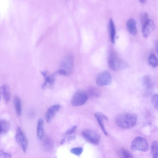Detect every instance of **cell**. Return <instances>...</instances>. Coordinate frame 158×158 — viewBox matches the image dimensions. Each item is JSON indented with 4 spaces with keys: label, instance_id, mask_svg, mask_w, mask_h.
<instances>
[{
    "label": "cell",
    "instance_id": "obj_30",
    "mask_svg": "<svg viewBox=\"0 0 158 158\" xmlns=\"http://www.w3.org/2000/svg\"><path fill=\"white\" fill-rule=\"evenodd\" d=\"M45 144L47 147L50 148L52 145V141L49 139H47L45 141Z\"/></svg>",
    "mask_w": 158,
    "mask_h": 158
},
{
    "label": "cell",
    "instance_id": "obj_8",
    "mask_svg": "<svg viewBox=\"0 0 158 158\" xmlns=\"http://www.w3.org/2000/svg\"><path fill=\"white\" fill-rule=\"evenodd\" d=\"M82 135L88 141L93 144H97L99 143L100 136L94 131L89 129H85L82 132Z\"/></svg>",
    "mask_w": 158,
    "mask_h": 158
},
{
    "label": "cell",
    "instance_id": "obj_6",
    "mask_svg": "<svg viewBox=\"0 0 158 158\" xmlns=\"http://www.w3.org/2000/svg\"><path fill=\"white\" fill-rule=\"evenodd\" d=\"M15 139L23 151L26 152L27 148L28 141L25 135L20 127H18L17 129Z\"/></svg>",
    "mask_w": 158,
    "mask_h": 158
},
{
    "label": "cell",
    "instance_id": "obj_1",
    "mask_svg": "<svg viewBox=\"0 0 158 158\" xmlns=\"http://www.w3.org/2000/svg\"><path fill=\"white\" fill-rule=\"evenodd\" d=\"M137 116L135 114L123 113L118 115L115 119L117 125L123 129H130L134 127L137 123Z\"/></svg>",
    "mask_w": 158,
    "mask_h": 158
},
{
    "label": "cell",
    "instance_id": "obj_23",
    "mask_svg": "<svg viewBox=\"0 0 158 158\" xmlns=\"http://www.w3.org/2000/svg\"><path fill=\"white\" fill-rule=\"evenodd\" d=\"M149 64L152 67L156 68L158 66V59L153 54L150 55L148 58Z\"/></svg>",
    "mask_w": 158,
    "mask_h": 158
},
{
    "label": "cell",
    "instance_id": "obj_19",
    "mask_svg": "<svg viewBox=\"0 0 158 158\" xmlns=\"http://www.w3.org/2000/svg\"><path fill=\"white\" fill-rule=\"evenodd\" d=\"M14 104L17 115L20 116L21 113V101L20 98L17 96L14 99Z\"/></svg>",
    "mask_w": 158,
    "mask_h": 158
},
{
    "label": "cell",
    "instance_id": "obj_3",
    "mask_svg": "<svg viewBox=\"0 0 158 158\" xmlns=\"http://www.w3.org/2000/svg\"><path fill=\"white\" fill-rule=\"evenodd\" d=\"M88 98V95L86 92L81 89H78L73 95L71 104L75 106H82L86 102Z\"/></svg>",
    "mask_w": 158,
    "mask_h": 158
},
{
    "label": "cell",
    "instance_id": "obj_18",
    "mask_svg": "<svg viewBox=\"0 0 158 158\" xmlns=\"http://www.w3.org/2000/svg\"><path fill=\"white\" fill-rule=\"evenodd\" d=\"M10 127L9 122L5 119L0 120V132L1 134H6L9 131Z\"/></svg>",
    "mask_w": 158,
    "mask_h": 158
},
{
    "label": "cell",
    "instance_id": "obj_4",
    "mask_svg": "<svg viewBox=\"0 0 158 158\" xmlns=\"http://www.w3.org/2000/svg\"><path fill=\"white\" fill-rule=\"evenodd\" d=\"M149 148V144L147 139L140 136L135 138L131 144V148L134 151L146 152L148 150Z\"/></svg>",
    "mask_w": 158,
    "mask_h": 158
},
{
    "label": "cell",
    "instance_id": "obj_10",
    "mask_svg": "<svg viewBox=\"0 0 158 158\" xmlns=\"http://www.w3.org/2000/svg\"><path fill=\"white\" fill-rule=\"evenodd\" d=\"M60 108V105L57 104L51 106L48 109L45 115V119L47 123H49L51 122L55 114Z\"/></svg>",
    "mask_w": 158,
    "mask_h": 158
},
{
    "label": "cell",
    "instance_id": "obj_25",
    "mask_svg": "<svg viewBox=\"0 0 158 158\" xmlns=\"http://www.w3.org/2000/svg\"><path fill=\"white\" fill-rule=\"evenodd\" d=\"M83 150L82 148L80 147H77L71 149L70 152L72 153L76 156H79L81 154Z\"/></svg>",
    "mask_w": 158,
    "mask_h": 158
},
{
    "label": "cell",
    "instance_id": "obj_32",
    "mask_svg": "<svg viewBox=\"0 0 158 158\" xmlns=\"http://www.w3.org/2000/svg\"><path fill=\"white\" fill-rule=\"evenodd\" d=\"M139 1L142 3H143L145 2H146V1L144 0H140Z\"/></svg>",
    "mask_w": 158,
    "mask_h": 158
},
{
    "label": "cell",
    "instance_id": "obj_17",
    "mask_svg": "<svg viewBox=\"0 0 158 158\" xmlns=\"http://www.w3.org/2000/svg\"><path fill=\"white\" fill-rule=\"evenodd\" d=\"M109 29L111 41L112 43H114L115 42L116 31L114 22L111 19L109 21Z\"/></svg>",
    "mask_w": 158,
    "mask_h": 158
},
{
    "label": "cell",
    "instance_id": "obj_15",
    "mask_svg": "<svg viewBox=\"0 0 158 158\" xmlns=\"http://www.w3.org/2000/svg\"><path fill=\"white\" fill-rule=\"evenodd\" d=\"M44 122L43 120L40 118L38 119L37 125V136L39 140L42 139L44 135Z\"/></svg>",
    "mask_w": 158,
    "mask_h": 158
},
{
    "label": "cell",
    "instance_id": "obj_31",
    "mask_svg": "<svg viewBox=\"0 0 158 158\" xmlns=\"http://www.w3.org/2000/svg\"><path fill=\"white\" fill-rule=\"evenodd\" d=\"M155 45L156 51L158 54V41H156L155 42Z\"/></svg>",
    "mask_w": 158,
    "mask_h": 158
},
{
    "label": "cell",
    "instance_id": "obj_14",
    "mask_svg": "<svg viewBox=\"0 0 158 158\" xmlns=\"http://www.w3.org/2000/svg\"><path fill=\"white\" fill-rule=\"evenodd\" d=\"M126 27L128 32L132 35H135L137 32L136 22L132 18L128 19L126 22Z\"/></svg>",
    "mask_w": 158,
    "mask_h": 158
},
{
    "label": "cell",
    "instance_id": "obj_12",
    "mask_svg": "<svg viewBox=\"0 0 158 158\" xmlns=\"http://www.w3.org/2000/svg\"><path fill=\"white\" fill-rule=\"evenodd\" d=\"M94 115L104 134L106 135H107V133L105 127L103 120H108V118L104 114L101 112L95 113Z\"/></svg>",
    "mask_w": 158,
    "mask_h": 158
},
{
    "label": "cell",
    "instance_id": "obj_22",
    "mask_svg": "<svg viewBox=\"0 0 158 158\" xmlns=\"http://www.w3.org/2000/svg\"><path fill=\"white\" fill-rule=\"evenodd\" d=\"M151 152L153 158H158V141L154 140L151 145Z\"/></svg>",
    "mask_w": 158,
    "mask_h": 158
},
{
    "label": "cell",
    "instance_id": "obj_24",
    "mask_svg": "<svg viewBox=\"0 0 158 158\" xmlns=\"http://www.w3.org/2000/svg\"><path fill=\"white\" fill-rule=\"evenodd\" d=\"M151 102L154 107L158 110V94H155L152 96Z\"/></svg>",
    "mask_w": 158,
    "mask_h": 158
},
{
    "label": "cell",
    "instance_id": "obj_13",
    "mask_svg": "<svg viewBox=\"0 0 158 158\" xmlns=\"http://www.w3.org/2000/svg\"><path fill=\"white\" fill-rule=\"evenodd\" d=\"M1 94L2 95L3 100L6 103H8L10 98V92L9 85L5 84L0 88Z\"/></svg>",
    "mask_w": 158,
    "mask_h": 158
},
{
    "label": "cell",
    "instance_id": "obj_26",
    "mask_svg": "<svg viewBox=\"0 0 158 158\" xmlns=\"http://www.w3.org/2000/svg\"><path fill=\"white\" fill-rule=\"evenodd\" d=\"M149 19L148 15L146 12L143 13L141 15L140 20L142 26L145 24Z\"/></svg>",
    "mask_w": 158,
    "mask_h": 158
},
{
    "label": "cell",
    "instance_id": "obj_27",
    "mask_svg": "<svg viewBox=\"0 0 158 158\" xmlns=\"http://www.w3.org/2000/svg\"><path fill=\"white\" fill-rule=\"evenodd\" d=\"M77 127L76 125H74L70 127L66 131L65 134L66 135H71L75 132Z\"/></svg>",
    "mask_w": 158,
    "mask_h": 158
},
{
    "label": "cell",
    "instance_id": "obj_20",
    "mask_svg": "<svg viewBox=\"0 0 158 158\" xmlns=\"http://www.w3.org/2000/svg\"><path fill=\"white\" fill-rule=\"evenodd\" d=\"M87 93L91 96L96 98L99 97L101 95V92L99 89L97 87L94 86H91L87 89Z\"/></svg>",
    "mask_w": 158,
    "mask_h": 158
},
{
    "label": "cell",
    "instance_id": "obj_5",
    "mask_svg": "<svg viewBox=\"0 0 158 158\" xmlns=\"http://www.w3.org/2000/svg\"><path fill=\"white\" fill-rule=\"evenodd\" d=\"M112 77L108 71H104L100 72L97 76L96 81L99 86H102L109 84L111 82Z\"/></svg>",
    "mask_w": 158,
    "mask_h": 158
},
{
    "label": "cell",
    "instance_id": "obj_21",
    "mask_svg": "<svg viewBox=\"0 0 158 158\" xmlns=\"http://www.w3.org/2000/svg\"><path fill=\"white\" fill-rule=\"evenodd\" d=\"M118 154L119 158H133L130 153L125 148H119L118 150Z\"/></svg>",
    "mask_w": 158,
    "mask_h": 158
},
{
    "label": "cell",
    "instance_id": "obj_29",
    "mask_svg": "<svg viewBox=\"0 0 158 158\" xmlns=\"http://www.w3.org/2000/svg\"><path fill=\"white\" fill-rule=\"evenodd\" d=\"M56 73L63 76H66L68 75V74L67 72L64 70L61 69H59L56 71Z\"/></svg>",
    "mask_w": 158,
    "mask_h": 158
},
{
    "label": "cell",
    "instance_id": "obj_7",
    "mask_svg": "<svg viewBox=\"0 0 158 158\" xmlns=\"http://www.w3.org/2000/svg\"><path fill=\"white\" fill-rule=\"evenodd\" d=\"M73 60L72 56L70 54L65 56L60 64L61 69L65 71L68 75L72 72L73 68Z\"/></svg>",
    "mask_w": 158,
    "mask_h": 158
},
{
    "label": "cell",
    "instance_id": "obj_28",
    "mask_svg": "<svg viewBox=\"0 0 158 158\" xmlns=\"http://www.w3.org/2000/svg\"><path fill=\"white\" fill-rule=\"evenodd\" d=\"M0 156L2 158H11L10 153L2 150L0 151Z\"/></svg>",
    "mask_w": 158,
    "mask_h": 158
},
{
    "label": "cell",
    "instance_id": "obj_11",
    "mask_svg": "<svg viewBox=\"0 0 158 158\" xmlns=\"http://www.w3.org/2000/svg\"><path fill=\"white\" fill-rule=\"evenodd\" d=\"M155 24L153 21L149 19L142 26V32L143 37H148L155 28Z\"/></svg>",
    "mask_w": 158,
    "mask_h": 158
},
{
    "label": "cell",
    "instance_id": "obj_9",
    "mask_svg": "<svg viewBox=\"0 0 158 158\" xmlns=\"http://www.w3.org/2000/svg\"><path fill=\"white\" fill-rule=\"evenodd\" d=\"M41 73L44 79V82L42 85V88L44 89L47 87L52 88L55 81V74L49 75L48 72L46 71H41Z\"/></svg>",
    "mask_w": 158,
    "mask_h": 158
},
{
    "label": "cell",
    "instance_id": "obj_16",
    "mask_svg": "<svg viewBox=\"0 0 158 158\" xmlns=\"http://www.w3.org/2000/svg\"><path fill=\"white\" fill-rule=\"evenodd\" d=\"M143 85L146 91L150 92L152 89L153 84L150 77L148 75H145L143 79Z\"/></svg>",
    "mask_w": 158,
    "mask_h": 158
},
{
    "label": "cell",
    "instance_id": "obj_2",
    "mask_svg": "<svg viewBox=\"0 0 158 158\" xmlns=\"http://www.w3.org/2000/svg\"><path fill=\"white\" fill-rule=\"evenodd\" d=\"M108 65L110 69L115 71L123 69L127 66V63L119 58L114 52H112L110 55Z\"/></svg>",
    "mask_w": 158,
    "mask_h": 158
}]
</instances>
